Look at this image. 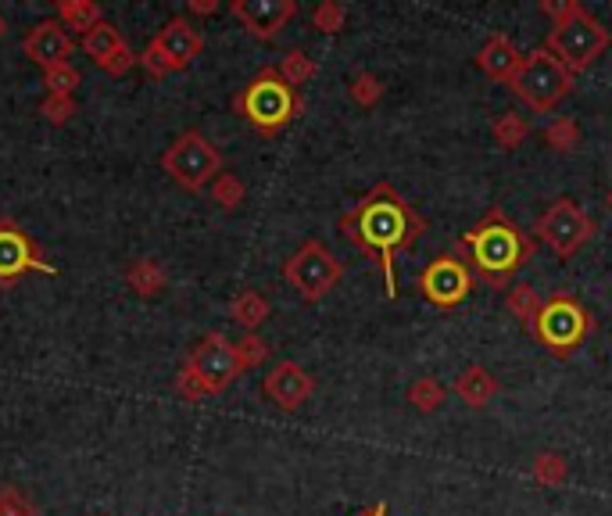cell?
Segmentation results:
<instances>
[{"label":"cell","mask_w":612,"mask_h":516,"mask_svg":"<svg viewBox=\"0 0 612 516\" xmlns=\"http://www.w3.org/2000/svg\"><path fill=\"white\" fill-rule=\"evenodd\" d=\"M212 198H215L219 209H226V212L240 209L244 198H247L244 179H240L237 173H226V169H223V173H219V176L212 179Z\"/></svg>","instance_id":"27"},{"label":"cell","mask_w":612,"mask_h":516,"mask_svg":"<svg viewBox=\"0 0 612 516\" xmlns=\"http://www.w3.org/2000/svg\"><path fill=\"white\" fill-rule=\"evenodd\" d=\"M83 83V75L80 69L69 61V64H55V69H47L44 72V86H47V94H58V97H75V90H80Z\"/></svg>","instance_id":"30"},{"label":"cell","mask_w":612,"mask_h":516,"mask_svg":"<svg viewBox=\"0 0 612 516\" xmlns=\"http://www.w3.org/2000/svg\"><path fill=\"white\" fill-rule=\"evenodd\" d=\"M162 173H168L176 187L187 194H201L212 187V179L223 173V154L201 129H184L173 144L162 151Z\"/></svg>","instance_id":"6"},{"label":"cell","mask_w":612,"mask_h":516,"mask_svg":"<svg viewBox=\"0 0 612 516\" xmlns=\"http://www.w3.org/2000/svg\"><path fill=\"white\" fill-rule=\"evenodd\" d=\"M405 398H409V406H412L415 412H434V409L445 406L448 387L440 384L437 377H429V373H423V377H415V380L409 384Z\"/></svg>","instance_id":"23"},{"label":"cell","mask_w":612,"mask_h":516,"mask_svg":"<svg viewBox=\"0 0 612 516\" xmlns=\"http://www.w3.org/2000/svg\"><path fill=\"white\" fill-rule=\"evenodd\" d=\"M451 391L459 395V402H466L470 409H487L494 402V395H498V380L491 377L484 366H466L459 377H455Z\"/></svg>","instance_id":"18"},{"label":"cell","mask_w":612,"mask_h":516,"mask_svg":"<svg viewBox=\"0 0 612 516\" xmlns=\"http://www.w3.org/2000/svg\"><path fill=\"white\" fill-rule=\"evenodd\" d=\"M420 291L429 305L455 308V305H462L466 294L473 291V273L455 255H440L420 273Z\"/></svg>","instance_id":"13"},{"label":"cell","mask_w":612,"mask_h":516,"mask_svg":"<svg viewBox=\"0 0 612 516\" xmlns=\"http://www.w3.org/2000/svg\"><path fill=\"white\" fill-rule=\"evenodd\" d=\"M544 144H549L552 151H558V154H569L573 148L580 144V126H577V119H555V122H549V129H544Z\"/></svg>","instance_id":"31"},{"label":"cell","mask_w":612,"mask_h":516,"mask_svg":"<svg viewBox=\"0 0 612 516\" xmlns=\"http://www.w3.org/2000/svg\"><path fill=\"white\" fill-rule=\"evenodd\" d=\"M72 33L64 30L58 19H44L36 22L30 33L22 36V50L25 58L33 64H40V69H55V64H69V55H72Z\"/></svg>","instance_id":"16"},{"label":"cell","mask_w":612,"mask_h":516,"mask_svg":"<svg viewBox=\"0 0 612 516\" xmlns=\"http://www.w3.org/2000/svg\"><path fill=\"white\" fill-rule=\"evenodd\" d=\"M316 72H319V64L311 61V58L305 55L302 47L286 50V55H283V61H280V75H283V80L291 83L294 90H297V86H305V83H308V80H311V75H316Z\"/></svg>","instance_id":"28"},{"label":"cell","mask_w":612,"mask_h":516,"mask_svg":"<svg viewBox=\"0 0 612 516\" xmlns=\"http://www.w3.org/2000/svg\"><path fill=\"white\" fill-rule=\"evenodd\" d=\"M126 283L137 298H158L168 288V273L158 258H137V262L126 269Z\"/></svg>","instance_id":"19"},{"label":"cell","mask_w":612,"mask_h":516,"mask_svg":"<svg viewBox=\"0 0 612 516\" xmlns=\"http://www.w3.org/2000/svg\"><path fill=\"white\" fill-rule=\"evenodd\" d=\"M491 137H494V144H498L502 151H516L530 137V126H527L523 115L502 112L498 119H494V126H491Z\"/></svg>","instance_id":"25"},{"label":"cell","mask_w":612,"mask_h":516,"mask_svg":"<svg viewBox=\"0 0 612 516\" xmlns=\"http://www.w3.org/2000/svg\"><path fill=\"white\" fill-rule=\"evenodd\" d=\"M362 516H387V502H376V506H373V509H366Z\"/></svg>","instance_id":"37"},{"label":"cell","mask_w":612,"mask_h":516,"mask_svg":"<svg viewBox=\"0 0 612 516\" xmlns=\"http://www.w3.org/2000/svg\"><path fill=\"white\" fill-rule=\"evenodd\" d=\"M244 373L237 344H233L226 333H204V338L190 348L184 370L176 373V391L187 398V402H201L208 395H223L226 387Z\"/></svg>","instance_id":"5"},{"label":"cell","mask_w":612,"mask_h":516,"mask_svg":"<svg viewBox=\"0 0 612 516\" xmlns=\"http://www.w3.org/2000/svg\"><path fill=\"white\" fill-rule=\"evenodd\" d=\"M219 8H223L219 0H187V11H190V15H215Z\"/></svg>","instance_id":"36"},{"label":"cell","mask_w":612,"mask_h":516,"mask_svg":"<svg viewBox=\"0 0 612 516\" xmlns=\"http://www.w3.org/2000/svg\"><path fill=\"white\" fill-rule=\"evenodd\" d=\"M40 115L50 126H69L72 115H75V97H58V94H47L40 101Z\"/></svg>","instance_id":"35"},{"label":"cell","mask_w":612,"mask_h":516,"mask_svg":"<svg viewBox=\"0 0 612 516\" xmlns=\"http://www.w3.org/2000/svg\"><path fill=\"white\" fill-rule=\"evenodd\" d=\"M344 266L322 241H305L291 258L283 262V280L302 294L305 302H322L341 283Z\"/></svg>","instance_id":"10"},{"label":"cell","mask_w":612,"mask_h":516,"mask_svg":"<svg viewBox=\"0 0 612 516\" xmlns=\"http://www.w3.org/2000/svg\"><path fill=\"white\" fill-rule=\"evenodd\" d=\"M509 86H513V94L523 101L527 108H533V112H555L558 101L569 97L573 72L552 55L549 47H538V50H530V55L523 58V64H519L516 80Z\"/></svg>","instance_id":"7"},{"label":"cell","mask_w":612,"mask_h":516,"mask_svg":"<svg viewBox=\"0 0 612 516\" xmlns=\"http://www.w3.org/2000/svg\"><path fill=\"white\" fill-rule=\"evenodd\" d=\"M55 15H58V22L64 25V30L80 33V36H86L97 22H104V11H101L97 0H58Z\"/></svg>","instance_id":"22"},{"label":"cell","mask_w":612,"mask_h":516,"mask_svg":"<svg viewBox=\"0 0 612 516\" xmlns=\"http://www.w3.org/2000/svg\"><path fill=\"white\" fill-rule=\"evenodd\" d=\"M201 50H204L201 30L187 15H176L151 36L148 47H143L140 69L148 72L151 80H165V75L190 69V64L201 58Z\"/></svg>","instance_id":"8"},{"label":"cell","mask_w":612,"mask_h":516,"mask_svg":"<svg viewBox=\"0 0 612 516\" xmlns=\"http://www.w3.org/2000/svg\"><path fill=\"white\" fill-rule=\"evenodd\" d=\"M505 305H509V313L523 322L527 330H533V322H538L541 316V298H538V291L530 288V283H516V288L509 291V298H505Z\"/></svg>","instance_id":"26"},{"label":"cell","mask_w":612,"mask_h":516,"mask_svg":"<svg viewBox=\"0 0 612 516\" xmlns=\"http://www.w3.org/2000/svg\"><path fill=\"white\" fill-rule=\"evenodd\" d=\"M595 230H598L595 219L584 212L577 201L555 198L549 209L538 215V223H533V237L541 244H549L558 258H569L595 237Z\"/></svg>","instance_id":"11"},{"label":"cell","mask_w":612,"mask_h":516,"mask_svg":"<svg viewBox=\"0 0 612 516\" xmlns=\"http://www.w3.org/2000/svg\"><path fill=\"white\" fill-rule=\"evenodd\" d=\"M0 516H40V509H36V502L19 492L15 484H4L0 488Z\"/></svg>","instance_id":"34"},{"label":"cell","mask_w":612,"mask_h":516,"mask_svg":"<svg viewBox=\"0 0 612 516\" xmlns=\"http://www.w3.org/2000/svg\"><path fill=\"white\" fill-rule=\"evenodd\" d=\"M229 15L237 19L255 40H272L297 15V0H233Z\"/></svg>","instance_id":"15"},{"label":"cell","mask_w":612,"mask_h":516,"mask_svg":"<svg viewBox=\"0 0 612 516\" xmlns=\"http://www.w3.org/2000/svg\"><path fill=\"white\" fill-rule=\"evenodd\" d=\"M348 97L355 101L358 108H376V105H380V97H384V83L376 80L373 72H355V75H351V83H348Z\"/></svg>","instance_id":"29"},{"label":"cell","mask_w":612,"mask_h":516,"mask_svg":"<svg viewBox=\"0 0 612 516\" xmlns=\"http://www.w3.org/2000/svg\"><path fill=\"white\" fill-rule=\"evenodd\" d=\"M423 230H426V219L415 212L387 179L376 184L366 198H358L341 215V234L384 269L390 298L398 294V277H395L398 255L409 251L412 244L423 237Z\"/></svg>","instance_id":"1"},{"label":"cell","mask_w":612,"mask_h":516,"mask_svg":"<svg viewBox=\"0 0 612 516\" xmlns=\"http://www.w3.org/2000/svg\"><path fill=\"white\" fill-rule=\"evenodd\" d=\"M541 11L555 19L544 47H549L569 72H584L588 64H595L605 55L609 30L580 4V0H558V4L541 0Z\"/></svg>","instance_id":"3"},{"label":"cell","mask_w":612,"mask_h":516,"mask_svg":"<svg viewBox=\"0 0 612 516\" xmlns=\"http://www.w3.org/2000/svg\"><path fill=\"white\" fill-rule=\"evenodd\" d=\"M605 209L612 212V187H609V194H605Z\"/></svg>","instance_id":"39"},{"label":"cell","mask_w":612,"mask_h":516,"mask_svg":"<svg viewBox=\"0 0 612 516\" xmlns=\"http://www.w3.org/2000/svg\"><path fill=\"white\" fill-rule=\"evenodd\" d=\"M530 477L538 481L541 488H558V484H566V477H569V462L558 456V452H538L530 462Z\"/></svg>","instance_id":"24"},{"label":"cell","mask_w":612,"mask_h":516,"mask_svg":"<svg viewBox=\"0 0 612 516\" xmlns=\"http://www.w3.org/2000/svg\"><path fill=\"white\" fill-rule=\"evenodd\" d=\"M269 313H272V305H269V298L262 291H240L237 298L229 302V316H233V322H237V327H244V333H258V327H262V322L269 319Z\"/></svg>","instance_id":"20"},{"label":"cell","mask_w":612,"mask_h":516,"mask_svg":"<svg viewBox=\"0 0 612 516\" xmlns=\"http://www.w3.org/2000/svg\"><path fill=\"white\" fill-rule=\"evenodd\" d=\"M591 327H595V319L588 308L573 298L569 291H558L541 305L533 333H538V341L549 348L555 359H569L591 333Z\"/></svg>","instance_id":"9"},{"label":"cell","mask_w":612,"mask_h":516,"mask_svg":"<svg viewBox=\"0 0 612 516\" xmlns=\"http://www.w3.org/2000/svg\"><path fill=\"white\" fill-rule=\"evenodd\" d=\"M462 248L470 251L476 273L484 277L491 288H505L516 269H523L530 262L538 244H533L502 209H491L470 234L462 237Z\"/></svg>","instance_id":"2"},{"label":"cell","mask_w":612,"mask_h":516,"mask_svg":"<svg viewBox=\"0 0 612 516\" xmlns=\"http://www.w3.org/2000/svg\"><path fill=\"white\" fill-rule=\"evenodd\" d=\"M25 273L58 277V266L44 258V248L15 219H0V288H15Z\"/></svg>","instance_id":"12"},{"label":"cell","mask_w":612,"mask_h":516,"mask_svg":"<svg viewBox=\"0 0 612 516\" xmlns=\"http://www.w3.org/2000/svg\"><path fill=\"white\" fill-rule=\"evenodd\" d=\"M262 395L276 409L294 412V409H302L311 395H316V377H311L302 363H294V359H283V363H276L266 373Z\"/></svg>","instance_id":"14"},{"label":"cell","mask_w":612,"mask_h":516,"mask_svg":"<svg viewBox=\"0 0 612 516\" xmlns=\"http://www.w3.org/2000/svg\"><path fill=\"white\" fill-rule=\"evenodd\" d=\"M80 44H83V50H86V58H94V64L108 61L111 55H119L122 47H129L126 36L119 33V25L108 22V19L97 22L86 36H80Z\"/></svg>","instance_id":"21"},{"label":"cell","mask_w":612,"mask_h":516,"mask_svg":"<svg viewBox=\"0 0 612 516\" xmlns=\"http://www.w3.org/2000/svg\"><path fill=\"white\" fill-rule=\"evenodd\" d=\"M4 36H8V19L0 15V40H4Z\"/></svg>","instance_id":"38"},{"label":"cell","mask_w":612,"mask_h":516,"mask_svg":"<svg viewBox=\"0 0 612 516\" xmlns=\"http://www.w3.org/2000/svg\"><path fill=\"white\" fill-rule=\"evenodd\" d=\"M237 344V355H240V366L244 373L247 370H258V366H266L269 363V341H262L258 333H244L240 341H233Z\"/></svg>","instance_id":"32"},{"label":"cell","mask_w":612,"mask_h":516,"mask_svg":"<svg viewBox=\"0 0 612 516\" xmlns=\"http://www.w3.org/2000/svg\"><path fill=\"white\" fill-rule=\"evenodd\" d=\"M344 19H348V11L344 4H337V0H322V4H316V11H311V25L330 36L344 30Z\"/></svg>","instance_id":"33"},{"label":"cell","mask_w":612,"mask_h":516,"mask_svg":"<svg viewBox=\"0 0 612 516\" xmlns=\"http://www.w3.org/2000/svg\"><path fill=\"white\" fill-rule=\"evenodd\" d=\"M476 69L487 75L494 83H513L519 64H523V55H519V47L513 44V36L505 33H494L487 36V44L476 50Z\"/></svg>","instance_id":"17"},{"label":"cell","mask_w":612,"mask_h":516,"mask_svg":"<svg viewBox=\"0 0 612 516\" xmlns=\"http://www.w3.org/2000/svg\"><path fill=\"white\" fill-rule=\"evenodd\" d=\"M305 101L302 94L280 75V69H258V75L233 97V112L262 137H276L283 126H291L302 115Z\"/></svg>","instance_id":"4"}]
</instances>
